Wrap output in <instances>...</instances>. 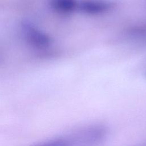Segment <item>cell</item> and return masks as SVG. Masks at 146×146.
<instances>
[{"label":"cell","instance_id":"cell-1","mask_svg":"<svg viewBox=\"0 0 146 146\" xmlns=\"http://www.w3.org/2000/svg\"><path fill=\"white\" fill-rule=\"evenodd\" d=\"M107 134L106 128L100 125L84 127L68 138L70 146H91L101 141Z\"/></svg>","mask_w":146,"mask_h":146},{"label":"cell","instance_id":"cell-2","mask_svg":"<svg viewBox=\"0 0 146 146\" xmlns=\"http://www.w3.org/2000/svg\"><path fill=\"white\" fill-rule=\"evenodd\" d=\"M114 6L112 2L104 0H83L79 2L80 11L91 15L101 14L110 11Z\"/></svg>","mask_w":146,"mask_h":146},{"label":"cell","instance_id":"cell-3","mask_svg":"<svg viewBox=\"0 0 146 146\" xmlns=\"http://www.w3.org/2000/svg\"><path fill=\"white\" fill-rule=\"evenodd\" d=\"M52 8L56 12L68 14L79 9V2L77 0H51Z\"/></svg>","mask_w":146,"mask_h":146},{"label":"cell","instance_id":"cell-4","mask_svg":"<svg viewBox=\"0 0 146 146\" xmlns=\"http://www.w3.org/2000/svg\"><path fill=\"white\" fill-rule=\"evenodd\" d=\"M26 34L30 42L39 47H44L48 45L50 42V38L48 36L36 31L31 27L26 26Z\"/></svg>","mask_w":146,"mask_h":146},{"label":"cell","instance_id":"cell-5","mask_svg":"<svg viewBox=\"0 0 146 146\" xmlns=\"http://www.w3.org/2000/svg\"><path fill=\"white\" fill-rule=\"evenodd\" d=\"M33 146H70V144L67 138L59 137L38 143Z\"/></svg>","mask_w":146,"mask_h":146},{"label":"cell","instance_id":"cell-6","mask_svg":"<svg viewBox=\"0 0 146 146\" xmlns=\"http://www.w3.org/2000/svg\"><path fill=\"white\" fill-rule=\"evenodd\" d=\"M145 76H146V74H145Z\"/></svg>","mask_w":146,"mask_h":146}]
</instances>
